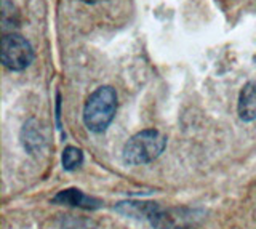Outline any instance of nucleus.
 I'll list each match as a JSON object with an SVG mask.
<instances>
[{"instance_id":"f257e3e1","label":"nucleus","mask_w":256,"mask_h":229,"mask_svg":"<svg viewBox=\"0 0 256 229\" xmlns=\"http://www.w3.org/2000/svg\"><path fill=\"white\" fill-rule=\"evenodd\" d=\"M117 110V93L112 86H100L88 96L84 108V122L94 133L106 130Z\"/></svg>"},{"instance_id":"f03ea898","label":"nucleus","mask_w":256,"mask_h":229,"mask_svg":"<svg viewBox=\"0 0 256 229\" xmlns=\"http://www.w3.org/2000/svg\"><path fill=\"white\" fill-rule=\"evenodd\" d=\"M166 136L158 130H142L133 135L124 146V160L132 165L152 162L164 152Z\"/></svg>"},{"instance_id":"7ed1b4c3","label":"nucleus","mask_w":256,"mask_h":229,"mask_svg":"<svg viewBox=\"0 0 256 229\" xmlns=\"http://www.w3.org/2000/svg\"><path fill=\"white\" fill-rule=\"evenodd\" d=\"M0 58L6 69L22 70L34 60V50H32L29 40H26V37L12 32L2 37Z\"/></svg>"},{"instance_id":"20e7f679","label":"nucleus","mask_w":256,"mask_h":229,"mask_svg":"<svg viewBox=\"0 0 256 229\" xmlns=\"http://www.w3.org/2000/svg\"><path fill=\"white\" fill-rule=\"evenodd\" d=\"M238 117L245 122L256 119V82H248L238 96Z\"/></svg>"},{"instance_id":"39448f33","label":"nucleus","mask_w":256,"mask_h":229,"mask_svg":"<svg viewBox=\"0 0 256 229\" xmlns=\"http://www.w3.org/2000/svg\"><path fill=\"white\" fill-rule=\"evenodd\" d=\"M53 200L60 204L78 205V207H85V208L98 207V204H100L98 200H93L92 197L85 196L82 191H78V189H66V191H62L56 196Z\"/></svg>"},{"instance_id":"423d86ee","label":"nucleus","mask_w":256,"mask_h":229,"mask_svg":"<svg viewBox=\"0 0 256 229\" xmlns=\"http://www.w3.org/2000/svg\"><path fill=\"white\" fill-rule=\"evenodd\" d=\"M84 162V154L78 148L68 146L62 152V167L66 170H76Z\"/></svg>"},{"instance_id":"0eeeda50","label":"nucleus","mask_w":256,"mask_h":229,"mask_svg":"<svg viewBox=\"0 0 256 229\" xmlns=\"http://www.w3.org/2000/svg\"><path fill=\"white\" fill-rule=\"evenodd\" d=\"M82 2H85V4H98V2H101V0H82Z\"/></svg>"}]
</instances>
